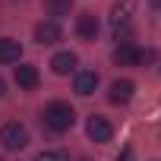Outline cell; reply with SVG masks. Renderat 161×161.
I'll use <instances>...</instances> for the list:
<instances>
[{"label": "cell", "instance_id": "14", "mask_svg": "<svg viewBox=\"0 0 161 161\" xmlns=\"http://www.w3.org/2000/svg\"><path fill=\"white\" fill-rule=\"evenodd\" d=\"M35 161H66V155L63 152H41Z\"/></svg>", "mask_w": 161, "mask_h": 161}, {"label": "cell", "instance_id": "8", "mask_svg": "<svg viewBox=\"0 0 161 161\" xmlns=\"http://www.w3.org/2000/svg\"><path fill=\"white\" fill-rule=\"evenodd\" d=\"M35 41L38 44H57L60 41V25L51 19V22H38L35 25Z\"/></svg>", "mask_w": 161, "mask_h": 161}, {"label": "cell", "instance_id": "10", "mask_svg": "<svg viewBox=\"0 0 161 161\" xmlns=\"http://www.w3.org/2000/svg\"><path fill=\"white\" fill-rule=\"evenodd\" d=\"M22 44L16 38H0V63H19Z\"/></svg>", "mask_w": 161, "mask_h": 161}, {"label": "cell", "instance_id": "9", "mask_svg": "<svg viewBox=\"0 0 161 161\" xmlns=\"http://www.w3.org/2000/svg\"><path fill=\"white\" fill-rule=\"evenodd\" d=\"M76 63H79V60H76V54H73V51H60V54H54V57H51V69H54L57 76L73 73V69H76Z\"/></svg>", "mask_w": 161, "mask_h": 161}, {"label": "cell", "instance_id": "4", "mask_svg": "<svg viewBox=\"0 0 161 161\" xmlns=\"http://www.w3.org/2000/svg\"><path fill=\"white\" fill-rule=\"evenodd\" d=\"M98 16L95 13H82V16H76V35L79 38H86V41H95V35H98Z\"/></svg>", "mask_w": 161, "mask_h": 161}, {"label": "cell", "instance_id": "11", "mask_svg": "<svg viewBox=\"0 0 161 161\" xmlns=\"http://www.w3.org/2000/svg\"><path fill=\"white\" fill-rule=\"evenodd\" d=\"M16 82H19V89H35V86H38V69H35L32 63L16 66Z\"/></svg>", "mask_w": 161, "mask_h": 161}, {"label": "cell", "instance_id": "17", "mask_svg": "<svg viewBox=\"0 0 161 161\" xmlns=\"http://www.w3.org/2000/svg\"><path fill=\"white\" fill-rule=\"evenodd\" d=\"M148 3H152V7H161V0H148Z\"/></svg>", "mask_w": 161, "mask_h": 161}, {"label": "cell", "instance_id": "2", "mask_svg": "<svg viewBox=\"0 0 161 161\" xmlns=\"http://www.w3.org/2000/svg\"><path fill=\"white\" fill-rule=\"evenodd\" d=\"M0 145H3L7 152H19L29 145V133L22 123H3L0 126Z\"/></svg>", "mask_w": 161, "mask_h": 161}, {"label": "cell", "instance_id": "19", "mask_svg": "<svg viewBox=\"0 0 161 161\" xmlns=\"http://www.w3.org/2000/svg\"><path fill=\"white\" fill-rule=\"evenodd\" d=\"M0 161H3V158H0Z\"/></svg>", "mask_w": 161, "mask_h": 161}, {"label": "cell", "instance_id": "3", "mask_svg": "<svg viewBox=\"0 0 161 161\" xmlns=\"http://www.w3.org/2000/svg\"><path fill=\"white\" fill-rule=\"evenodd\" d=\"M86 133H89V139H92V142H111V136H114V126H111L104 117L92 114V117H89V123H86Z\"/></svg>", "mask_w": 161, "mask_h": 161}, {"label": "cell", "instance_id": "16", "mask_svg": "<svg viewBox=\"0 0 161 161\" xmlns=\"http://www.w3.org/2000/svg\"><path fill=\"white\" fill-rule=\"evenodd\" d=\"M3 92H7V86H3V79H0V98H3Z\"/></svg>", "mask_w": 161, "mask_h": 161}, {"label": "cell", "instance_id": "6", "mask_svg": "<svg viewBox=\"0 0 161 161\" xmlns=\"http://www.w3.org/2000/svg\"><path fill=\"white\" fill-rule=\"evenodd\" d=\"M73 89H76V95L89 98V95L98 89V73H92V69H82V73H76V82H73Z\"/></svg>", "mask_w": 161, "mask_h": 161}, {"label": "cell", "instance_id": "5", "mask_svg": "<svg viewBox=\"0 0 161 161\" xmlns=\"http://www.w3.org/2000/svg\"><path fill=\"white\" fill-rule=\"evenodd\" d=\"M130 16H133V0L117 3V7L111 10V25H114V32H126V29H130Z\"/></svg>", "mask_w": 161, "mask_h": 161}, {"label": "cell", "instance_id": "13", "mask_svg": "<svg viewBox=\"0 0 161 161\" xmlns=\"http://www.w3.org/2000/svg\"><path fill=\"white\" fill-rule=\"evenodd\" d=\"M69 10H73V0H44V13L54 16V19L69 16Z\"/></svg>", "mask_w": 161, "mask_h": 161}, {"label": "cell", "instance_id": "18", "mask_svg": "<svg viewBox=\"0 0 161 161\" xmlns=\"http://www.w3.org/2000/svg\"><path fill=\"white\" fill-rule=\"evenodd\" d=\"M79 161H92V158H79Z\"/></svg>", "mask_w": 161, "mask_h": 161}, {"label": "cell", "instance_id": "7", "mask_svg": "<svg viewBox=\"0 0 161 161\" xmlns=\"http://www.w3.org/2000/svg\"><path fill=\"white\" fill-rule=\"evenodd\" d=\"M133 92H136V86L130 82V79H117V82H111L108 98H111V104H126L133 98Z\"/></svg>", "mask_w": 161, "mask_h": 161}, {"label": "cell", "instance_id": "12", "mask_svg": "<svg viewBox=\"0 0 161 161\" xmlns=\"http://www.w3.org/2000/svg\"><path fill=\"white\" fill-rule=\"evenodd\" d=\"M114 60H117L120 66H133V63H136V47H133V41H120V44L114 47Z\"/></svg>", "mask_w": 161, "mask_h": 161}, {"label": "cell", "instance_id": "1", "mask_svg": "<svg viewBox=\"0 0 161 161\" xmlns=\"http://www.w3.org/2000/svg\"><path fill=\"white\" fill-rule=\"evenodd\" d=\"M41 120H44L47 130H54V133H66V130L76 123V111H73L66 101H51V104L41 111Z\"/></svg>", "mask_w": 161, "mask_h": 161}, {"label": "cell", "instance_id": "15", "mask_svg": "<svg viewBox=\"0 0 161 161\" xmlns=\"http://www.w3.org/2000/svg\"><path fill=\"white\" fill-rule=\"evenodd\" d=\"M114 161H136V152H133V145H123V148H120V155H117Z\"/></svg>", "mask_w": 161, "mask_h": 161}]
</instances>
